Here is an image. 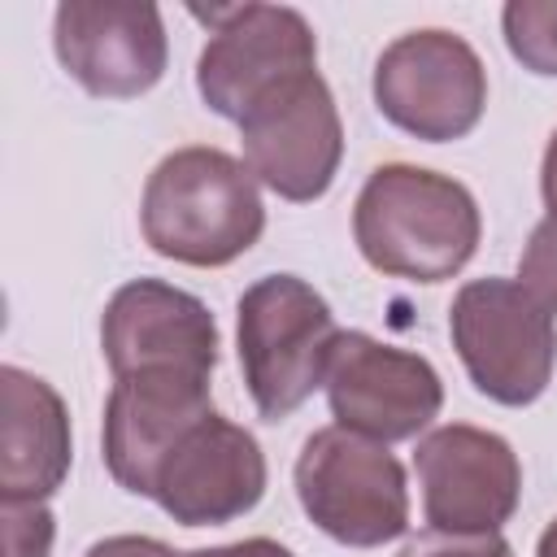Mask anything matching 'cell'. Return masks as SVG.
Here are the masks:
<instances>
[{
    "label": "cell",
    "instance_id": "obj_1",
    "mask_svg": "<svg viewBox=\"0 0 557 557\" xmlns=\"http://www.w3.org/2000/svg\"><path fill=\"white\" fill-rule=\"evenodd\" d=\"M483 239L474 191L440 170L387 161L370 170L352 205V244L387 278L444 283L470 265Z\"/></svg>",
    "mask_w": 557,
    "mask_h": 557
},
{
    "label": "cell",
    "instance_id": "obj_2",
    "mask_svg": "<svg viewBox=\"0 0 557 557\" xmlns=\"http://www.w3.org/2000/svg\"><path fill=\"white\" fill-rule=\"evenodd\" d=\"M144 244L191 270H222L239 261L265 231V200L257 174L213 148L187 144L165 152L139 196Z\"/></svg>",
    "mask_w": 557,
    "mask_h": 557
},
{
    "label": "cell",
    "instance_id": "obj_3",
    "mask_svg": "<svg viewBox=\"0 0 557 557\" xmlns=\"http://www.w3.org/2000/svg\"><path fill=\"white\" fill-rule=\"evenodd\" d=\"M339 326L326 296L300 274H265L235 300L244 387L265 422L296 413L322 383Z\"/></svg>",
    "mask_w": 557,
    "mask_h": 557
},
{
    "label": "cell",
    "instance_id": "obj_4",
    "mask_svg": "<svg viewBox=\"0 0 557 557\" xmlns=\"http://www.w3.org/2000/svg\"><path fill=\"white\" fill-rule=\"evenodd\" d=\"M448 335L479 396L505 409L535 405L557 370V313L518 278H470L448 305Z\"/></svg>",
    "mask_w": 557,
    "mask_h": 557
},
{
    "label": "cell",
    "instance_id": "obj_5",
    "mask_svg": "<svg viewBox=\"0 0 557 557\" xmlns=\"http://www.w3.org/2000/svg\"><path fill=\"white\" fill-rule=\"evenodd\" d=\"M292 483L305 518L344 548H383L409 531V479L387 444L322 426L300 444Z\"/></svg>",
    "mask_w": 557,
    "mask_h": 557
},
{
    "label": "cell",
    "instance_id": "obj_6",
    "mask_svg": "<svg viewBox=\"0 0 557 557\" xmlns=\"http://www.w3.org/2000/svg\"><path fill=\"white\" fill-rule=\"evenodd\" d=\"M374 109L422 144L466 139L487 109V65L457 30L396 35L374 61Z\"/></svg>",
    "mask_w": 557,
    "mask_h": 557
},
{
    "label": "cell",
    "instance_id": "obj_7",
    "mask_svg": "<svg viewBox=\"0 0 557 557\" xmlns=\"http://www.w3.org/2000/svg\"><path fill=\"white\" fill-rule=\"evenodd\" d=\"M209 26V44L196 57V91L209 113L244 122L248 109L278 83L318 70V35L300 9L287 4H231L191 9Z\"/></svg>",
    "mask_w": 557,
    "mask_h": 557
},
{
    "label": "cell",
    "instance_id": "obj_8",
    "mask_svg": "<svg viewBox=\"0 0 557 557\" xmlns=\"http://www.w3.org/2000/svg\"><path fill=\"white\" fill-rule=\"evenodd\" d=\"M244 165L278 200H322L344 161L339 104L318 70H305L261 96L239 122Z\"/></svg>",
    "mask_w": 557,
    "mask_h": 557
},
{
    "label": "cell",
    "instance_id": "obj_9",
    "mask_svg": "<svg viewBox=\"0 0 557 557\" xmlns=\"http://www.w3.org/2000/svg\"><path fill=\"white\" fill-rule=\"evenodd\" d=\"M322 387L335 426L374 444L418 440L444 409L440 370L422 352L383 344L366 331H339Z\"/></svg>",
    "mask_w": 557,
    "mask_h": 557
},
{
    "label": "cell",
    "instance_id": "obj_10",
    "mask_svg": "<svg viewBox=\"0 0 557 557\" xmlns=\"http://www.w3.org/2000/svg\"><path fill=\"white\" fill-rule=\"evenodd\" d=\"M52 52L87 96L135 100L165 78V17L148 0H61Z\"/></svg>",
    "mask_w": 557,
    "mask_h": 557
},
{
    "label": "cell",
    "instance_id": "obj_11",
    "mask_svg": "<svg viewBox=\"0 0 557 557\" xmlns=\"http://www.w3.org/2000/svg\"><path fill=\"white\" fill-rule=\"evenodd\" d=\"M422 487V513L435 531L483 535L500 531L522 500V461L496 431L470 422H444L413 448Z\"/></svg>",
    "mask_w": 557,
    "mask_h": 557
},
{
    "label": "cell",
    "instance_id": "obj_12",
    "mask_svg": "<svg viewBox=\"0 0 557 557\" xmlns=\"http://www.w3.org/2000/svg\"><path fill=\"white\" fill-rule=\"evenodd\" d=\"M265 479L257 435L213 409L165 453L148 500L178 527H226L261 505Z\"/></svg>",
    "mask_w": 557,
    "mask_h": 557
},
{
    "label": "cell",
    "instance_id": "obj_13",
    "mask_svg": "<svg viewBox=\"0 0 557 557\" xmlns=\"http://www.w3.org/2000/svg\"><path fill=\"white\" fill-rule=\"evenodd\" d=\"M213 413L209 374L191 370H135L113 379L100 422V457L109 479L131 496H152L165 453Z\"/></svg>",
    "mask_w": 557,
    "mask_h": 557
},
{
    "label": "cell",
    "instance_id": "obj_14",
    "mask_svg": "<svg viewBox=\"0 0 557 557\" xmlns=\"http://www.w3.org/2000/svg\"><path fill=\"white\" fill-rule=\"evenodd\" d=\"M222 335L209 305L165 278L122 283L100 313V352L113 379L135 370L213 374Z\"/></svg>",
    "mask_w": 557,
    "mask_h": 557
},
{
    "label": "cell",
    "instance_id": "obj_15",
    "mask_svg": "<svg viewBox=\"0 0 557 557\" xmlns=\"http://www.w3.org/2000/svg\"><path fill=\"white\" fill-rule=\"evenodd\" d=\"M0 500H48L70 479L74 435L61 392L22 370L0 366Z\"/></svg>",
    "mask_w": 557,
    "mask_h": 557
},
{
    "label": "cell",
    "instance_id": "obj_16",
    "mask_svg": "<svg viewBox=\"0 0 557 557\" xmlns=\"http://www.w3.org/2000/svg\"><path fill=\"white\" fill-rule=\"evenodd\" d=\"M500 30L522 70L557 78V0H509L500 9Z\"/></svg>",
    "mask_w": 557,
    "mask_h": 557
},
{
    "label": "cell",
    "instance_id": "obj_17",
    "mask_svg": "<svg viewBox=\"0 0 557 557\" xmlns=\"http://www.w3.org/2000/svg\"><path fill=\"white\" fill-rule=\"evenodd\" d=\"M4 557H52L57 518L48 500H0Z\"/></svg>",
    "mask_w": 557,
    "mask_h": 557
},
{
    "label": "cell",
    "instance_id": "obj_18",
    "mask_svg": "<svg viewBox=\"0 0 557 557\" xmlns=\"http://www.w3.org/2000/svg\"><path fill=\"white\" fill-rule=\"evenodd\" d=\"M518 283L557 313V222L540 218L518 257Z\"/></svg>",
    "mask_w": 557,
    "mask_h": 557
},
{
    "label": "cell",
    "instance_id": "obj_19",
    "mask_svg": "<svg viewBox=\"0 0 557 557\" xmlns=\"http://www.w3.org/2000/svg\"><path fill=\"white\" fill-rule=\"evenodd\" d=\"M396 557H513V544L500 531H483V535H461V531H418L405 540V548Z\"/></svg>",
    "mask_w": 557,
    "mask_h": 557
},
{
    "label": "cell",
    "instance_id": "obj_20",
    "mask_svg": "<svg viewBox=\"0 0 557 557\" xmlns=\"http://www.w3.org/2000/svg\"><path fill=\"white\" fill-rule=\"evenodd\" d=\"M83 557H187V553L170 548V544L157 540V535H104V540H96Z\"/></svg>",
    "mask_w": 557,
    "mask_h": 557
},
{
    "label": "cell",
    "instance_id": "obj_21",
    "mask_svg": "<svg viewBox=\"0 0 557 557\" xmlns=\"http://www.w3.org/2000/svg\"><path fill=\"white\" fill-rule=\"evenodd\" d=\"M187 557H296L287 544L270 540V535H248V540H235V544H218V548H196Z\"/></svg>",
    "mask_w": 557,
    "mask_h": 557
},
{
    "label": "cell",
    "instance_id": "obj_22",
    "mask_svg": "<svg viewBox=\"0 0 557 557\" xmlns=\"http://www.w3.org/2000/svg\"><path fill=\"white\" fill-rule=\"evenodd\" d=\"M540 200H544V218L557 222V131L548 135L540 157Z\"/></svg>",
    "mask_w": 557,
    "mask_h": 557
},
{
    "label": "cell",
    "instance_id": "obj_23",
    "mask_svg": "<svg viewBox=\"0 0 557 557\" xmlns=\"http://www.w3.org/2000/svg\"><path fill=\"white\" fill-rule=\"evenodd\" d=\"M535 557H557V518L540 531V540H535Z\"/></svg>",
    "mask_w": 557,
    "mask_h": 557
}]
</instances>
